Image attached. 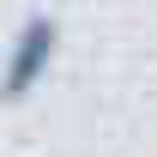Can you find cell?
Here are the masks:
<instances>
[{
    "mask_svg": "<svg viewBox=\"0 0 157 157\" xmlns=\"http://www.w3.org/2000/svg\"><path fill=\"white\" fill-rule=\"evenodd\" d=\"M48 60H55V24H48V18H30V24H24V36L12 42V55H6V73H0V103L24 97V91L48 73Z\"/></svg>",
    "mask_w": 157,
    "mask_h": 157,
    "instance_id": "6da1fadb",
    "label": "cell"
}]
</instances>
